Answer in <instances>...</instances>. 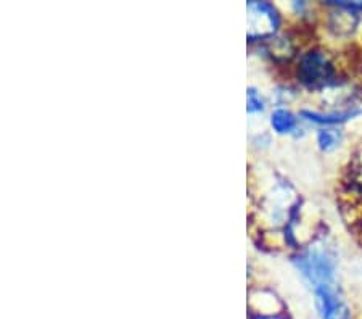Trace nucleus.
<instances>
[{
	"label": "nucleus",
	"instance_id": "obj_1",
	"mask_svg": "<svg viewBox=\"0 0 362 319\" xmlns=\"http://www.w3.org/2000/svg\"><path fill=\"white\" fill-rule=\"evenodd\" d=\"M298 268L303 271L314 289L334 284V261L324 252L309 250L298 261Z\"/></svg>",
	"mask_w": 362,
	"mask_h": 319
},
{
	"label": "nucleus",
	"instance_id": "obj_2",
	"mask_svg": "<svg viewBox=\"0 0 362 319\" xmlns=\"http://www.w3.org/2000/svg\"><path fill=\"white\" fill-rule=\"evenodd\" d=\"M332 78V66L319 52H309L301 58L300 79L309 86L325 84Z\"/></svg>",
	"mask_w": 362,
	"mask_h": 319
},
{
	"label": "nucleus",
	"instance_id": "obj_3",
	"mask_svg": "<svg viewBox=\"0 0 362 319\" xmlns=\"http://www.w3.org/2000/svg\"><path fill=\"white\" fill-rule=\"evenodd\" d=\"M316 290V305L322 319H349V311L344 301L337 294L334 286H320Z\"/></svg>",
	"mask_w": 362,
	"mask_h": 319
},
{
	"label": "nucleus",
	"instance_id": "obj_4",
	"mask_svg": "<svg viewBox=\"0 0 362 319\" xmlns=\"http://www.w3.org/2000/svg\"><path fill=\"white\" fill-rule=\"evenodd\" d=\"M250 21H251V37L267 36L277 28V15L269 4L251 2L248 5Z\"/></svg>",
	"mask_w": 362,
	"mask_h": 319
},
{
	"label": "nucleus",
	"instance_id": "obj_5",
	"mask_svg": "<svg viewBox=\"0 0 362 319\" xmlns=\"http://www.w3.org/2000/svg\"><path fill=\"white\" fill-rule=\"evenodd\" d=\"M296 124L293 115L287 110H277L276 113L272 115V126L277 132H290Z\"/></svg>",
	"mask_w": 362,
	"mask_h": 319
},
{
	"label": "nucleus",
	"instance_id": "obj_6",
	"mask_svg": "<svg viewBox=\"0 0 362 319\" xmlns=\"http://www.w3.org/2000/svg\"><path fill=\"white\" fill-rule=\"evenodd\" d=\"M340 132L335 129H322L319 132V144L324 150H332L335 149L338 142H340Z\"/></svg>",
	"mask_w": 362,
	"mask_h": 319
},
{
	"label": "nucleus",
	"instance_id": "obj_7",
	"mask_svg": "<svg viewBox=\"0 0 362 319\" xmlns=\"http://www.w3.org/2000/svg\"><path fill=\"white\" fill-rule=\"evenodd\" d=\"M305 116H308V120L311 121H316V123H340V121L348 120L349 116L356 115V112H346V113H341V115H316V113H303Z\"/></svg>",
	"mask_w": 362,
	"mask_h": 319
},
{
	"label": "nucleus",
	"instance_id": "obj_8",
	"mask_svg": "<svg viewBox=\"0 0 362 319\" xmlns=\"http://www.w3.org/2000/svg\"><path fill=\"white\" fill-rule=\"evenodd\" d=\"M261 110H262L261 97L256 94V91L250 89L248 91V112L255 113V112H261Z\"/></svg>",
	"mask_w": 362,
	"mask_h": 319
}]
</instances>
